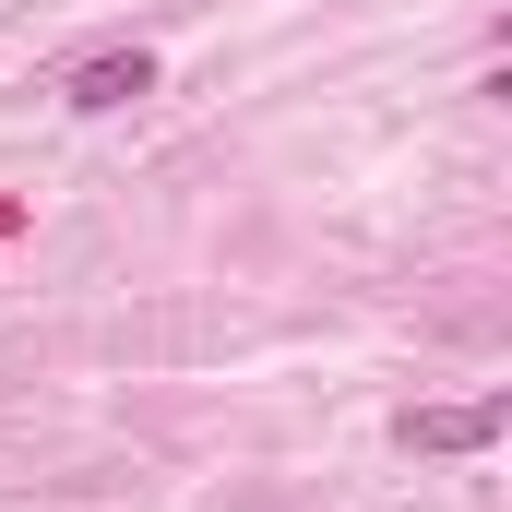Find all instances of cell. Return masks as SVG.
<instances>
[{
	"label": "cell",
	"mask_w": 512,
	"mask_h": 512,
	"mask_svg": "<svg viewBox=\"0 0 512 512\" xmlns=\"http://www.w3.org/2000/svg\"><path fill=\"white\" fill-rule=\"evenodd\" d=\"M501 429H512L501 393H465V405H405V417H393V441H405V453H489Z\"/></svg>",
	"instance_id": "cell-1"
},
{
	"label": "cell",
	"mask_w": 512,
	"mask_h": 512,
	"mask_svg": "<svg viewBox=\"0 0 512 512\" xmlns=\"http://www.w3.org/2000/svg\"><path fill=\"white\" fill-rule=\"evenodd\" d=\"M131 96H155V48H96V60L60 72V108H84V120H108Z\"/></svg>",
	"instance_id": "cell-2"
}]
</instances>
